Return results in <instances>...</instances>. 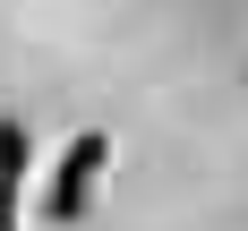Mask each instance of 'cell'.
<instances>
[{"instance_id": "cell-1", "label": "cell", "mask_w": 248, "mask_h": 231, "mask_svg": "<svg viewBox=\"0 0 248 231\" xmlns=\"http://www.w3.org/2000/svg\"><path fill=\"white\" fill-rule=\"evenodd\" d=\"M103 128H86V137H69V154L51 163V197H43V214L51 223H77L86 205H94V180H103Z\"/></svg>"}, {"instance_id": "cell-2", "label": "cell", "mask_w": 248, "mask_h": 231, "mask_svg": "<svg viewBox=\"0 0 248 231\" xmlns=\"http://www.w3.org/2000/svg\"><path fill=\"white\" fill-rule=\"evenodd\" d=\"M26 171V120H0V180Z\"/></svg>"}, {"instance_id": "cell-3", "label": "cell", "mask_w": 248, "mask_h": 231, "mask_svg": "<svg viewBox=\"0 0 248 231\" xmlns=\"http://www.w3.org/2000/svg\"><path fill=\"white\" fill-rule=\"evenodd\" d=\"M0 231H17V180H0Z\"/></svg>"}]
</instances>
